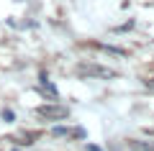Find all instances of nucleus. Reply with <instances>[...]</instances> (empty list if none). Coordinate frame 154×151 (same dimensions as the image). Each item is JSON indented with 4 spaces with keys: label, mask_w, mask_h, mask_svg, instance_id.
I'll list each match as a JSON object with an SVG mask.
<instances>
[{
    "label": "nucleus",
    "mask_w": 154,
    "mask_h": 151,
    "mask_svg": "<svg viewBox=\"0 0 154 151\" xmlns=\"http://www.w3.org/2000/svg\"><path fill=\"white\" fill-rule=\"evenodd\" d=\"M38 115L41 118H49V120H62V118L69 115V110L62 108V105H41L38 108Z\"/></svg>",
    "instance_id": "nucleus-1"
},
{
    "label": "nucleus",
    "mask_w": 154,
    "mask_h": 151,
    "mask_svg": "<svg viewBox=\"0 0 154 151\" xmlns=\"http://www.w3.org/2000/svg\"><path fill=\"white\" fill-rule=\"evenodd\" d=\"M80 74H93V77H103V80H108V77H116V72L103 69V67H95V64H80Z\"/></svg>",
    "instance_id": "nucleus-2"
},
{
    "label": "nucleus",
    "mask_w": 154,
    "mask_h": 151,
    "mask_svg": "<svg viewBox=\"0 0 154 151\" xmlns=\"http://www.w3.org/2000/svg\"><path fill=\"white\" fill-rule=\"evenodd\" d=\"M41 87H44V90H46V92H49V95H51V97H57V87H54V85H51V82H46V77H44V80H41Z\"/></svg>",
    "instance_id": "nucleus-3"
},
{
    "label": "nucleus",
    "mask_w": 154,
    "mask_h": 151,
    "mask_svg": "<svg viewBox=\"0 0 154 151\" xmlns=\"http://www.w3.org/2000/svg\"><path fill=\"white\" fill-rule=\"evenodd\" d=\"M3 118H5V120H13V110H3Z\"/></svg>",
    "instance_id": "nucleus-4"
},
{
    "label": "nucleus",
    "mask_w": 154,
    "mask_h": 151,
    "mask_svg": "<svg viewBox=\"0 0 154 151\" xmlns=\"http://www.w3.org/2000/svg\"><path fill=\"white\" fill-rule=\"evenodd\" d=\"M146 87H149V90H154V80H149V82H146Z\"/></svg>",
    "instance_id": "nucleus-5"
},
{
    "label": "nucleus",
    "mask_w": 154,
    "mask_h": 151,
    "mask_svg": "<svg viewBox=\"0 0 154 151\" xmlns=\"http://www.w3.org/2000/svg\"><path fill=\"white\" fill-rule=\"evenodd\" d=\"M16 151H18V149H16Z\"/></svg>",
    "instance_id": "nucleus-6"
}]
</instances>
